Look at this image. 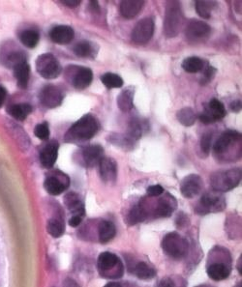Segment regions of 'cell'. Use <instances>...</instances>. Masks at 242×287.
Segmentation results:
<instances>
[{"label": "cell", "mask_w": 242, "mask_h": 287, "mask_svg": "<svg viewBox=\"0 0 242 287\" xmlns=\"http://www.w3.org/2000/svg\"><path fill=\"white\" fill-rule=\"evenodd\" d=\"M98 130L99 123L97 119L93 115L87 114L71 127L64 138L67 142L71 144L84 142L91 139L97 133Z\"/></svg>", "instance_id": "1"}, {"label": "cell", "mask_w": 242, "mask_h": 287, "mask_svg": "<svg viewBox=\"0 0 242 287\" xmlns=\"http://www.w3.org/2000/svg\"><path fill=\"white\" fill-rule=\"evenodd\" d=\"M183 14L182 5L178 1H169L166 4L165 20H164V34L167 38L176 37L182 29Z\"/></svg>", "instance_id": "2"}, {"label": "cell", "mask_w": 242, "mask_h": 287, "mask_svg": "<svg viewBox=\"0 0 242 287\" xmlns=\"http://www.w3.org/2000/svg\"><path fill=\"white\" fill-rule=\"evenodd\" d=\"M241 169L232 168L229 170H222L214 172L210 177L212 189L218 193H226L234 189L240 183Z\"/></svg>", "instance_id": "3"}, {"label": "cell", "mask_w": 242, "mask_h": 287, "mask_svg": "<svg viewBox=\"0 0 242 287\" xmlns=\"http://www.w3.org/2000/svg\"><path fill=\"white\" fill-rule=\"evenodd\" d=\"M164 253L173 259H182L189 249V244L185 238L176 232H171L164 237L162 241Z\"/></svg>", "instance_id": "4"}, {"label": "cell", "mask_w": 242, "mask_h": 287, "mask_svg": "<svg viewBox=\"0 0 242 287\" xmlns=\"http://www.w3.org/2000/svg\"><path fill=\"white\" fill-rule=\"evenodd\" d=\"M98 270L103 277L117 278L122 277L124 269L119 257L109 252L100 255L97 261Z\"/></svg>", "instance_id": "5"}, {"label": "cell", "mask_w": 242, "mask_h": 287, "mask_svg": "<svg viewBox=\"0 0 242 287\" xmlns=\"http://www.w3.org/2000/svg\"><path fill=\"white\" fill-rule=\"evenodd\" d=\"M226 208V199L218 192H207L202 195L199 204L196 207V213L205 215L208 213L221 212Z\"/></svg>", "instance_id": "6"}, {"label": "cell", "mask_w": 242, "mask_h": 287, "mask_svg": "<svg viewBox=\"0 0 242 287\" xmlns=\"http://www.w3.org/2000/svg\"><path fill=\"white\" fill-rule=\"evenodd\" d=\"M36 70L46 80L56 79L62 71L60 63L51 53L41 54L36 59Z\"/></svg>", "instance_id": "7"}, {"label": "cell", "mask_w": 242, "mask_h": 287, "mask_svg": "<svg viewBox=\"0 0 242 287\" xmlns=\"http://www.w3.org/2000/svg\"><path fill=\"white\" fill-rule=\"evenodd\" d=\"M241 144V134L235 131H226L220 135L213 146V151L217 157H224L227 153H233L236 144Z\"/></svg>", "instance_id": "8"}, {"label": "cell", "mask_w": 242, "mask_h": 287, "mask_svg": "<svg viewBox=\"0 0 242 287\" xmlns=\"http://www.w3.org/2000/svg\"><path fill=\"white\" fill-rule=\"evenodd\" d=\"M211 34V27L204 21L192 20L187 24L185 35L190 44H201L206 41Z\"/></svg>", "instance_id": "9"}, {"label": "cell", "mask_w": 242, "mask_h": 287, "mask_svg": "<svg viewBox=\"0 0 242 287\" xmlns=\"http://www.w3.org/2000/svg\"><path fill=\"white\" fill-rule=\"evenodd\" d=\"M70 185L69 177L59 170H55L45 180L44 187L51 195H59L68 189Z\"/></svg>", "instance_id": "10"}, {"label": "cell", "mask_w": 242, "mask_h": 287, "mask_svg": "<svg viewBox=\"0 0 242 287\" xmlns=\"http://www.w3.org/2000/svg\"><path fill=\"white\" fill-rule=\"evenodd\" d=\"M73 70L68 69L67 77L69 78L72 85L78 89L83 90L90 85L93 80V73L89 68L85 67H71Z\"/></svg>", "instance_id": "11"}, {"label": "cell", "mask_w": 242, "mask_h": 287, "mask_svg": "<svg viewBox=\"0 0 242 287\" xmlns=\"http://www.w3.org/2000/svg\"><path fill=\"white\" fill-rule=\"evenodd\" d=\"M154 21L152 18H144L139 21L132 31V40L136 44H145L149 41L154 33Z\"/></svg>", "instance_id": "12"}, {"label": "cell", "mask_w": 242, "mask_h": 287, "mask_svg": "<svg viewBox=\"0 0 242 287\" xmlns=\"http://www.w3.org/2000/svg\"><path fill=\"white\" fill-rule=\"evenodd\" d=\"M64 98V94L60 88L55 85H46L39 94L40 102L48 109H54L60 105Z\"/></svg>", "instance_id": "13"}, {"label": "cell", "mask_w": 242, "mask_h": 287, "mask_svg": "<svg viewBox=\"0 0 242 287\" xmlns=\"http://www.w3.org/2000/svg\"><path fill=\"white\" fill-rule=\"evenodd\" d=\"M203 188V182L200 175L190 174L182 180L180 192L186 198H193L200 195Z\"/></svg>", "instance_id": "14"}, {"label": "cell", "mask_w": 242, "mask_h": 287, "mask_svg": "<svg viewBox=\"0 0 242 287\" xmlns=\"http://www.w3.org/2000/svg\"><path fill=\"white\" fill-rule=\"evenodd\" d=\"M177 207L176 199L170 194H166L160 197L157 205L154 209V216L156 218H169Z\"/></svg>", "instance_id": "15"}, {"label": "cell", "mask_w": 242, "mask_h": 287, "mask_svg": "<svg viewBox=\"0 0 242 287\" xmlns=\"http://www.w3.org/2000/svg\"><path fill=\"white\" fill-rule=\"evenodd\" d=\"M102 180L107 184H112L117 178V164L111 158L104 157L99 163Z\"/></svg>", "instance_id": "16"}, {"label": "cell", "mask_w": 242, "mask_h": 287, "mask_svg": "<svg viewBox=\"0 0 242 287\" xmlns=\"http://www.w3.org/2000/svg\"><path fill=\"white\" fill-rule=\"evenodd\" d=\"M81 156L85 166L93 167L96 164H99L104 158V149L100 145H89L84 147Z\"/></svg>", "instance_id": "17"}, {"label": "cell", "mask_w": 242, "mask_h": 287, "mask_svg": "<svg viewBox=\"0 0 242 287\" xmlns=\"http://www.w3.org/2000/svg\"><path fill=\"white\" fill-rule=\"evenodd\" d=\"M58 144L52 140L43 148L40 153V162L44 167L51 168L54 165L58 156Z\"/></svg>", "instance_id": "18"}, {"label": "cell", "mask_w": 242, "mask_h": 287, "mask_svg": "<svg viewBox=\"0 0 242 287\" xmlns=\"http://www.w3.org/2000/svg\"><path fill=\"white\" fill-rule=\"evenodd\" d=\"M51 41L58 45H67L75 37L74 29L68 25H57L50 32Z\"/></svg>", "instance_id": "19"}, {"label": "cell", "mask_w": 242, "mask_h": 287, "mask_svg": "<svg viewBox=\"0 0 242 287\" xmlns=\"http://www.w3.org/2000/svg\"><path fill=\"white\" fill-rule=\"evenodd\" d=\"M146 131H148V123L145 120L136 118V119H133L129 123L127 133L124 136L133 145L135 144V141L141 138V135Z\"/></svg>", "instance_id": "20"}, {"label": "cell", "mask_w": 242, "mask_h": 287, "mask_svg": "<svg viewBox=\"0 0 242 287\" xmlns=\"http://www.w3.org/2000/svg\"><path fill=\"white\" fill-rule=\"evenodd\" d=\"M206 273L208 277L215 281L224 280L230 276L231 274V267L227 265L226 262H214L209 264L207 267Z\"/></svg>", "instance_id": "21"}, {"label": "cell", "mask_w": 242, "mask_h": 287, "mask_svg": "<svg viewBox=\"0 0 242 287\" xmlns=\"http://www.w3.org/2000/svg\"><path fill=\"white\" fill-rule=\"evenodd\" d=\"M144 2L141 0H124L120 3L121 15L128 20L134 19L140 14Z\"/></svg>", "instance_id": "22"}, {"label": "cell", "mask_w": 242, "mask_h": 287, "mask_svg": "<svg viewBox=\"0 0 242 287\" xmlns=\"http://www.w3.org/2000/svg\"><path fill=\"white\" fill-rule=\"evenodd\" d=\"M14 70V76L15 79L17 80V83L20 88L25 89L28 85L29 82V76H31V68L27 62L24 61L17 65Z\"/></svg>", "instance_id": "23"}, {"label": "cell", "mask_w": 242, "mask_h": 287, "mask_svg": "<svg viewBox=\"0 0 242 287\" xmlns=\"http://www.w3.org/2000/svg\"><path fill=\"white\" fill-rule=\"evenodd\" d=\"M65 205L68 208V210L74 215H84V206L81 202L80 196L75 193H69L65 195L64 197Z\"/></svg>", "instance_id": "24"}, {"label": "cell", "mask_w": 242, "mask_h": 287, "mask_svg": "<svg viewBox=\"0 0 242 287\" xmlns=\"http://www.w3.org/2000/svg\"><path fill=\"white\" fill-rule=\"evenodd\" d=\"M134 88H127L123 90L117 97V106L123 113H128L134 107Z\"/></svg>", "instance_id": "25"}, {"label": "cell", "mask_w": 242, "mask_h": 287, "mask_svg": "<svg viewBox=\"0 0 242 287\" xmlns=\"http://www.w3.org/2000/svg\"><path fill=\"white\" fill-rule=\"evenodd\" d=\"M204 113H207L211 117L213 122L221 120L227 114L224 104L217 99H212L209 101L207 109Z\"/></svg>", "instance_id": "26"}, {"label": "cell", "mask_w": 242, "mask_h": 287, "mask_svg": "<svg viewBox=\"0 0 242 287\" xmlns=\"http://www.w3.org/2000/svg\"><path fill=\"white\" fill-rule=\"evenodd\" d=\"M74 52L76 55L82 58H90L94 57L97 53V47L88 41L79 42L75 47H74Z\"/></svg>", "instance_id": "27"}, {"label": "cell", "mask_w": 242, "mask_h": 287, "mask_svg": "<svg viewBox=\"0 0 242 287\" xmlns=\"http://www.w3.org/2000/svg\"><path fill=\"white\" fill-rule=\"evenodd\" d=\"M7 112L16 120L23 121L32 112V106L28 103H17L9 106Z\"/></svg>", "instance_id": "28"}, {"label": "cell", "mask_w": 242, "mask_h": 287, "mask_svg": "<svg viewBox=\"0 0 242 287\" xmlns=\"http://www.w3.org/2000/svg\"><path fill=\"white\" fill-rule=\"evenodd\" d=\"M115 226L109 221H103L98 226V235L101 243H108L115 236Z\"/></svg>", "instance_id": "29"}, {"label": "cell", "mask_w": 242, "mask_h": 287, "mask_svg": "<svg viewBox=\"0 0 242 287\" xmlns=\"http://www.w3.org/2000/svg\"><path fill=\"white\" fill-rule=\"evenodd\" d=\"M133 271L137 277L143 280H149L156 276L155 269L144 262H138L136 265H134Z\"/></svg>", "instance_id": "30"}, {"label": "cell", "mask_w": 242, "mask_h": 287, "mask_svg": "<svg viewBox=\"0 0 242 287\" xmlns=\"http://www.w3.org/2000/svg\"><path fill=\"white\" fill-rule=\"evenodd\" d=\"M182 68L185 72L196 74L204 69V61L197 56L187 57L182 62Z\"/></svg>", "instance_id": "31"}, {"label": "cell", "mask_w": 242, "mask_h": 287, "mask_svg": "<svg viewBox=\"0 0 242 287\" xmlns=\"http://www.w3.org/2000/svg\"><path fill=\"white\" fill-rule=\"evenodd\" d=\"M20 40L23 46L26 48L33 49L37 46L40 40V35L36 30L33 29H26L22 31L20 34Z\"/></svg>", "instance_id": "32"}, {"label": "cell", "mask_w": 242, "mask_h": 287, "mask_svg": "<svg viewBox=\"0 0 242 287\" xmlns=\"http://www.w3.org/2000/svg\"><path fill=\"white\" fill-rule=\"evenodd\" d=\"M146 217H147V212L143 207H141V205L134 206L127 216L126 223L130 226H135L139 223L143 222L146 219Z\"/></svg>", "instance_id": "33"}, {"label": "cell", "mask_w": 242, "mask_h": 287, "mask_svg": "<svg viewBox=\"0 0 242 287\" xmlns=\"http://www.w3.org/2000/svg\"><path fill=\"white\" fill-rule=\"evenodd\" d=\"M217 6V3L214 1H197L195 3L196 12L202 19H209L211 17L212 11Z\"/></svg>", "instance_id": "34"}, {"label": "cell", "mask_w": 242, "mask_h": 287, "mask_svg": "<svg viewBox=\"0 0 242 287\" xmlns=\"http://www.w3.org/2000/svg\"><path fill=\"white\" fill-rule=\"evenodd\" d=\"M176 117L179 123H182L185 127H191L197 120L196 114L190 107H184L180 111H178Z\"/></svg>", "instance_id": "35"}, {"label": "cell", "mask_w": 242, "mask_h": 287, "mask_svg": "<svg viewBox=\"0 0 242 287\" xmlns=\"http://www.w3.org/2000/svg\"><path fill=\"white\" fill-rule=\"evenodd\" d=\"M101 82L107 88L113 89V88H120L123 85V80L116 74L107 73L103 75Z\"/></svg>", "instance_id": "36"}, {"label": "cell", "mask_w": 242, "mask_h": 287, "mask_svg": "<svg viewBox=\"0 0 242 287\" xmlns=\"http://www.w3.org/2000/svg\"><path fill=\"white\" fill-rule=\"evenodd\" d=\"M48 232L50 233V235L54 237V238H58L60 236L63 235L64 231H65V226L64 223L59 220V219H51L48 223Z\"/></svg>", "instance_id": "37"}, {"label": "cell", "mask_w": 242, "mask_h": 287, "mask_svg": "<svg viewBox=\"0 0 242 287\" xmlns=\"http://www.w3.org/2000/svg\"><path fill=\"white\" fill-rule=\"evenodd\" d=\"M156 287H186V283L182 277H166L162 278Z\"/></svg>", "instance_id": "38"}, {"label": "cell", "mask_w": 242, "mask_h": 287, "mask_svg": "<svg viewBox=\"0 0 242 287\" xmlns=\"http://www.w3.org/2000/svg\"><path fill=\"white\" fill-rule=\"evenodd\" d=\"M26 61L25 56L22 52H13L9 53L6 56L5 62L7 63V66L11 67V68H15L17 65H19L22 62Z\"/></svg>", "instance_id": "39"}, {"label": "cell", "mask_w": 242, "mask_h": 287, "mask_svg": "<svg viewBox=\"0 0 242 287\" xmlns=\"http://www.w3.org/2000/svg\"><path fill=\"white\" fill-rule=\"evenodd\" d=\"M34 133L41 140H47L50 137V129L48 124H38L34 129Z\"/></svg>", "instance_id": "40"}, {"label": "cell", "mask_w": 242, "mask_h": 287, "mask_svg": "<svg viewBox=\"0 0 242 287\" xmlns=\"http://www.w3.org/2000/svg\"><path fill=\"white\" fill-rule=\"evenodd\" d=\"M212 138H213V134L210 132L204 133L202 135L201 147H202V152L206 155L209 154L211 150Z\"/></svg>", "instance_id": "41"}, {"label": "cell", "mask_w": 242, "mask_h": 287, "mask_svg": "<svg viewBox=\"0 0 242 287\" xmlns=\"http://www.w3.org/2000/svg\"><path fill=\"white\" fill-rule=\"evenodd\" d=\"M216 74V69L213 68L211 66H207L206 68L203 69V74H202V79H201V84L205 85L208 82H211Z\"/></svg>", "instance_id": "42"}, {"label": "cell", "mask_w": 242, "mask_h": 287, "mask_svg": "<svg viewBox=\"0 0 242 287\" xmlns=\"http://www.w3.org/2000/svg\"><path fill=\"white\" fill-rule=\"evenodd\" d=\"M146 193L150 197H156V196H160L164 193V189L160 185H153L147 188Z\"/></svg>", "instance_id": "43"}, {"label": "cell", "mask_w": 242, "mask_h": 287, "mask_svg": "<svg viewBox=\"0 0 242 287\" xmlns=\"http://www.w3.org/2000/svg\"><path fill=\"white\" fill-rule=\"evenodd\" d=\"M81 222H82V216L74 215L72 216L69 220V225L72 227H77L81 225Z\"/></svg>", "instance_id": "44"}, {"label": "cell", "mask_w": 242, "mask_h": 287, "mask_svg": "<svg viewBox=\"0 0 242 287\" xmlns=\"http://www.w3.org/2000/svg\"><path fill=\"white\" fill-rule=\"evenodd\" d=\"M230 106H231V110L233 113H238L241 110V101L240 100L233 101Z\"/></svg>", "instance_id": "45"}, {"label": "cell", "mask_w": 242, "mask_h": 287, "mask_svg": "<svg viewBox=\"0 0 242 287\" xmlns=\"http://www.w3.org/2000/svg\"><path fill=\"white\" fill-rule=\"evenodd\" d=\"M81 0H65V1H62V3L68 7H71V8H74V7H77L81 4Z\"/></svg>", "instance_id": "46"}, {"label": "cell", "mask_w": 242, "mask_h": 287, "mask_svg": "<svg viewBox=\"0 0 242 287\" xmlns=\"http://www.w3.org/2000/svg\"><path fill=\"white\" fill-rule=\"evenodd\" d=\"M6 96H7V91L6 89L0 85V107L2 106V104L4 103V101L6 99Z\"/></svg>", "instance_id": "47"}, {"label": "cell", "mask_w": 242, "mask_h": 287, "mask_svg": "<svg viewBox=\"0 0 242 287\" xmlns=\"http://www.w3.org/2000/svg\"><path fill=\"white\" fill-rule=\"evenodd\" d=\"M63 287H80L79 286V284L75 281V280H73V279H71V278H67V279H65L64 280V282H63Z\"/></svg>", "instance_id": "48"}, {"label": "cell", "mask_w": 242, "mask_h": 287, "mask_svg": "<svg viewBox=\"0 0 242 287\" xmlns=\"http://www.w3.org/2000/svg\"><path fill=\"white\" fill-rule=\"evenodd\" d=\"M104 287H122V285L118 282H109Z\"/></svg>", "instance_id": "49"}, {"label": "cell", "mask_w": 242, "mask_h": 287, "mask_svg": "<svg viewBox=\"0 0 242 287\" xmlns=\"http://www.w3.org/2000/svg\"><path fill=\"white\" fill-rule=\"evenodd\" d=\"M235 287H242L241 286V282H239V283H238V284H237V285H236V286Z\"/></svg>", "instance_id": "50"}]
</instances>
